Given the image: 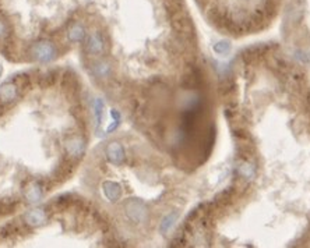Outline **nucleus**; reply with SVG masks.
<instances>
[{
  "label": "nucleus",
  "mask_w": 310,
  "mask_h": 248,
  "mask_svg": "<svg viewBox=\"0 0 310 248\" xmlns=\"http://www.w3.org/2000/svg\"><path fill=\"white\" fill-rule=\"evenodd\" d=\"M30 55L31 57L38 61V63H49L52 60L56 59L58 56V51L55 48V45L51 42V41H38V42H34L30 48Z\"/></svg>",
  "instance_id": "obj_1"
},
{
  "label": "nucleus",
  "mask_w": 310,
  "mask_h": 248,
  "mask_svg": "<svg viewBox=\"0 0 310 248\" xmlns=\"http://www.w3.org/2000/svg\"><path fill=\"white\" fill-rule=\"evenodd\" d=\"M124 212L130 220L134 223H144L148 215L146 205L137 198H130L124 202Z\"/></svg>",
  "instance_id": "obj_2"
},
{
  "label": "nucleus",
  "mask_w": 310,
  "mask_h": 248,
  "mask_svg": "<svg viewBox=\"0 0 310 248\" xmlns=\"http://www.w3.org/2000/svg\"><path fill=\"white\" fill-rule=\"evenodd\" d=\"M86 138L80 134H73L66 138L64 141V149L66 154L73 159H80L83 155L86 154Z\"/></svg>",
  "instance_id": "obj_3"
},
{
  "label": "nucleus",
  "mask_w": 310,
  "mask_h": 248,
  "mask_svg": "<svg viewBox=\"0 0 310 248\" xmlns=\"http://www.w3.org/2000/svg\"><path fill=\"white\" fill-rule=\"evenodd\" d=\"M86 51L88 55L93 56H99L105 51V41H103L102 35L99 32H93L87 38L86 41Z\"/></svg>",
  "instance_id": "obj_4"
},
{
  "label": "nucleus",
  "mask_w": 310,
  "mask_h": 248,
  "mask_svg": "<svg viewBox=\"0 0 310 248\" xmlns=\"http://www.w3.org/2000/svg\"><path fill=\"white\" fill-rule=\"evenodd\" d=\"M20 91L16 83H3L0 85V103L9 105L17 101Z\"/></svg>",
  "instance_id": "obj_5"
},
{
  "label": "nucleus",
  "mask_w": 310,
  "mask_h": 248,
  "mask_svg": "<svg viewBox=\"0 0 310 248\" xmlns=\"http://www.w3.org/2000/svg\"><path fill=\"white\" fill-rule=\"evenodd\" d=\"M105 154L108 161L116 166H121L122 163L124 162V151L119 142H109L105 149Z\"/></svg>",
  "instance_id": "obj_6"
},
{
  "label": "nucleus",
  "mask_w": 310,
  "mask_h": 248,
  "mask_svg": "<svg viewBox=\"0 0 310 248\" xmlns=\"http://www.w3.org/2000/svg\"><path fill=\"white\" fill-rule=\"evenodd\" d=\"M23 220L31 227H38V226H42L43 223L46 222V214L43 212V209H31V211L24 214Z\"/></svg>",
  "instance_id": "obj_7"
},
{
  "label": "nucleus",
  "mask_w": 310,
  "mask_h": 248,
  "mask_svg": "<svg viewBox=\"0 0 310 248\" xmlns=\"http://www.w3.org/2000/svg\"><path fill=\"white\" fill-rule=\"evenodd\" d=\"M24 197L28 202L31 204H35V202H39L43 197V190L42 186L38 183V181H32L27 186L26 191H24Z\"/></svg>",
  "instance_id": "obj_8"
},
{
  "label": "nucleus",
  "mask_w": 310,
  "mask_h": 248,
  "mask_svg": "<svg viewBox=\"0 0 310 248\" xmlns=\"http://www.w3.org/2000/svg\"><path fill=\"white\" fill-rule=\"evenodd\" d=\"M103 194L105 197L108 198L111 202H116L122 195V189L121 186L115 181H105L102 184Z\"/></svg>",
  "instance_id": "obj_9"
},
{
  "label": "nucleus",
  "mask_w": 310,
  "mask_h": 248,
  "mask_svg": "<svg viewBox=\"0 0 310 248\" xmlns=\"http://www.w3.org/2000/svg\"><path fill=\"white\" fill-rule=\"evenodd\" d=\"M67 38L70 42H81L86 38V29L81 24H73L70 27L69 32H67Z\"/></svg>",
  "instance_id": "obj_10"
},
{
  "label": "nucleus",
  "mask_w": 310,
  "mask_h": 248,
  "mask_svg": "<svg viewBox=\"0 0 310 248\" xmlns=\"http://www.w3.org/2000/svg\"><path fill=\"white\" fill-rule=\"evenodd\" d=\"M10 34H11V31H10V26L7 23V20L0 16V43L7 42Z\"/></svg>",
  "instance_id": "obj_11"
},
{
  "label": "nucleus",
  "mask_w": 310,
  "mask_h": 248,
  "mask_svg": "<svg viewBox=\"0 0 310 248\" xmlns=\"http://www.w3.org/2000/svg\"><path fill=\"white\" fill-rule=\"evenodd\" d=\"M17 206V202L14 199H3L0 201V215H6L13 212Z\"/></svg>",
  "instance_id": "obj_12"
},
{
  "label": "nucleus",
  "mask_w": 310,
  "mask_h": 248,
  "mask_svg": "<svg viewBox=\"0 0 310 248\" xmlns=\"http://www.w3.org/2000/svg\"><path fill=\"white\" fill-rule=\"evenodd\" d=\"M56 78H58V73L52 70V71H48V73L43 74L41 81H39V84L42 86H51L56 83Z\"/></svg>",
  "instance_id": "obj_13"
},
{
  "label": "nucleus",
  "mask_w": 310,
  "mask_h": 248,
  "mask_svg": "<svg viewBox=\"0 0 310 248\" xmlns=\"http://www.w3.org/2000/svg\"><path fill=\"white\" fill-rule=\"evenodd\" d=\"M1 71H3V70H1V66H0V76H1Z\"/></svg>",
  "instance_id": "obj_14"
}]
</instances>
